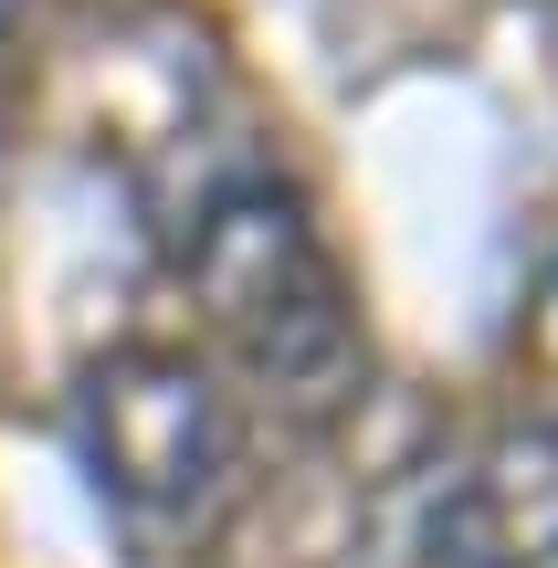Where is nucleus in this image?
Wrapping results in <instances>:
<instances>
[{"label": "nucleus", "instance_id": "f257e3e1", "mask_svg": "<svg viewBox=\"0 0 558 568\" xmlns=\"http://www.w3.org/2000/svg\"><path fill=\"white\" fill-rule=\"evenodd\" d=\"M74 443L138 568H201L243 516L253 485L243 400L190 347H105L74 389Z\"/></svg>", "mask_w": 558, "mask_h": 568}, {"label": "nucleus", "instance_id": "7ed1b4c3", "mask_svg": "<svg viewBox=\"0 0 558 568\" xmlns=\"http://www.w3.org/2000/svg\"><path fill=\"white\" fill-rule=\"evenodd\" d=\"M464 568H558V443L548 432H506L454 506Z\"/></svg>", "mask_w": 558, "mask_h": 568}, {"label": "nucleus", "instance_id": "20e7f679", "mask_svg": "<svg viewBox=\"0 0 558 568\" xmlns=\"http://www.w3.org/2000/svg\"><path fill=\"white\" fill-rule=\"evenodd\" d=\"M21 105V0H0V126Z\"/></svg>", "mask_w": 558, "mask_h": 568}, {"label": "nucleus", "instance_id": "f03ea898", "mask_svg": "<svg viewBox=\"0 0 558 568\" xmlns=\"http://www.w3.org/2000/svg\"><path fill=\"white\" fill-rule=\"evenodd\" d=\"M180 274H190L201 326L222 337V358L243 368L274 410L327 422V410L358 400L369 337H358L348 274H337V253L316 243V222L295 211V190H274V180L211 190L201 222H190V243H180Z\"/></svg>", "mask_w": 558, "mask_h": 568}]
</instances>
